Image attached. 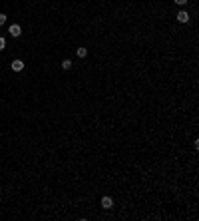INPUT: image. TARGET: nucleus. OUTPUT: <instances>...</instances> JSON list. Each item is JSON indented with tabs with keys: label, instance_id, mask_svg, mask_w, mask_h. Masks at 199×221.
Wrapping results in <instances>:
<instances>
[{
	"label": "nucleus",
	"instance_id": "nucleus-1",
	"mask_svg": "<svg viewBox=\"0 0 199 221\" xmlns=\"http://www.w3.org/2000/svg\"><path fill=\"white\" fill-rule=\"evenodd\" d=\"M8 32H10V36H12V38H18V36L22 34V28H20L18 24H10V28H8Z\"/></svg>",
	"mask_w": 199,
	"mask_h": 221
},
{
	"label": "nucleus",
	"instance_id": "nucleus-2",
	"mask_svg": "<svg viewBox=\"0 0 199 221\" xmlns=\"http://www.w3.org/2000/svg\"><path fill=\"white\" fill-rule=\"evenodd\" d=\"M177 20H179L181 24H187V22H189V14H187V10H181V12H177Z\"/></svg>",
	"mask_w": 199,
	"mask_h": 221
},
{
	"label": "nucleus",
	"instance_id": "nucleus-3",
	"mask_svg": "<svg viewBox=\"0 0 199 221\" xmlns=\"http://www.w3.org/2000/svg\"><path fill=\"white\" fill-rule=\"evenodd\" d=\"M102 207H104V209H112V207H114V199H112V197H102Z\"/></svg>",
	"mask_w": 199,
	"mask_h": 221
},
{
	"label": "nucleus",
	"instance_id": "nucleus-4",
	"mask_svg": "<svg viewBox=\"0 0 199 221\" xmlns=\"http://www.w3.org/2000/svg\"><path fill=\"white\" fill-rule=\"evenodd\" d=\"M10 66H12L14 72H22V70H24V62H22V60H12V64H10Z\"/></svg>",
	"mask_w": 199,
	"mask_h": 221
},
{
	"label": "nucleus",
	"instance_id": "nucleus-5",
	"mask_svg": "<svg viewBox=\"0 0 199 221\" xmlns=\"http://www.w3.org/2000/svg\"><path fill=\"white\" fill-rule=\"evenodd\" d=\"M88 56V50L86 48H78V58H86Z\"/></svg>",
	"mask_w": 199,
	"mask_h": 221
},
{
	"label": "nucleus",
	"instance_id": "nucleus-6",
	"mask_svg": "<svg viewBox=\"0 0 199 221\" xmlns=\"http://www.w3.org/2000/svg\"><path fill=\"white\" fill-rule=\"evenodd\" d=\"M62 68L64 70H70V68H72V60H64L62 62Z\"/></svg>",
	"mask_w": 199,
	"mask_h": 221
},
{
	"label": "nucleus",
	"instance_id": "nucleus-7",
	"mask_svg": "<svg viewBox=\"0 0 199 221\" xmlns=\"http://www.w3.org/2000/svg\"><path fill=\"white\" fill-rule=\"evenodd\" d=\"M6 24V14H0V26Z\"/></svg>",
	"mask_w": 199,
	"mask_h": 221
},
{
	"label": "nucleus",
	"instance_id": "nucleus-8",
	"mask_svg": "<svg viewBox=\"0 0 199 221\" xmlns=\"http://www.w3.org/2000/svg\"><path fill=\"white\" fill-rule=\"evenodd\" d=\"M4 48H6V40H4L2 36H0V50H4Z\"/></svg>",
	"mask_w": 199,
	"mask_h": 221
},
{
	"label": "nucleus",
	"instance_id": "nucleus-9",
	"mask_svg": "<svg viewBox=\"0 0 199 221\" xmlns=\"http://www.w3.org/2000/svg\"><path fill=\"white\" fill-rule=\"evenodd\" d=\"M175 4H179V6H183V4H187V0H173Z\"/></svg>",
	"mask_w": 199,
	"mask_h": 221
},
{
	"label": "nucleus",
	"instance_id": "nucleus-10",
	"mask_svg": "<svg viewBox=\"0 0 199 221\" xmlns=\"http://www.w3.org/2000/svg\"><path fill=\"white\" fill-rule=\"evenodd\" d=\"M0 193H2V189H0Z\"/></svg>",
	"mask_w": 199,
	"mask_h": 221
}]
</instances>
